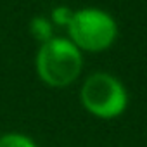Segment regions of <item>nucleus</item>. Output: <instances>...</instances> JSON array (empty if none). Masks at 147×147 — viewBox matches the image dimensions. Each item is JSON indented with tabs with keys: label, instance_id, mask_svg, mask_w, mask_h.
I'll list each match as a JSON object with an SVG mask.
<instances>
[{
	"label": "nucleus",
	"instance_id": "nucleus-6",
	"mask_svg": "<svg viewBox=\"0 0 147 147\" xmlns=\"http://www.w3.org/2000/svg\"><path fill=\"white\" fill-rule=\"evenodd\" d=\"M71 16H73V11L66 5H59L52 11V18H50V23L55 24V26H64L67 28L69 21H71Z\"/></svg>",
	"mask_w": 147,
	"mask_h": 147
},
{
	"label": "nucleus",
	"instance_id": "nucleus-1",
	"mask_svg": "<svg viewBox=\"0 0 147 147\" xmlns=\"http://www.w3.org/2000/svg\"><path fill=\"white\" fill-rule=\"evenodd\" d=\"M38 78L54 88L73 83L82 73V50L69 38H52L40 45L35 59Z\"/></svg>",
	"mask_w": 147,
	"mask_h": 147
},
{
	"label": "nucleus",
	"instance_id": "nucleus-2",
	"mask_svg": "<svg viewBox=\"0 0 147 147\" xmlns=\"http://www.w3.org/2000/svg\"><path fill=\"white\" fill-rule=\"evenodd\" d=\"M66 30L69 40L82 52L107 50L118 38V24L114 18L95 7L75 11Z\"/></svg>",
	"mask_w": 147,
	"mask_h": 147
},
{
	"label": "nucleus",
	"instance_id": "nucleus-5",
	"mask_svg": "<svg viewBox=\"0 0 147 147\" xmlns=\"http://www.w3.org/2000/svg\"><path fill=\"white\" fill-rule=\"evenodd\" d=\"M0 147H38V145L24 133L9 131L0 135Z\"/></svg>",
	"mask_w": 147,
	"mask_h": 147
},
{
	"label": "nucleus",
	"instance_id": "nucleus-4",
	"mask_svg": "<svg viewBox=\"0 0 147 147\" xmlns=\"http://www.w3.org/2000/svg\"><path fill=\"white\" fill-rule=\"evenodd\" d=\"M30 31H31V35L40 42V45L54 38V35H52V33H54V24L50 23V19H45V18H42V16L31 19V23H30Z\"/></svg>",
	"mask_w": 147,
	"mask_h": 147
},
{
	"label": "nucleus",
	"instance_id": "nucleus-3",
	"mask_svg": "<svg viewBox=\"0 0 147 147\" xmlns=\"http://www.w3.org/2000/svg\"><path fill=\"white\" fill-rule=\"evenodd\" d=\"M82 106L95 118L113 119L125 113L128 94L123 83L109 73L90 75L80 90Z\"/></svg>",
	"mask_w": 147,
	"mask_h": 147
}]
</instances>
